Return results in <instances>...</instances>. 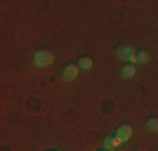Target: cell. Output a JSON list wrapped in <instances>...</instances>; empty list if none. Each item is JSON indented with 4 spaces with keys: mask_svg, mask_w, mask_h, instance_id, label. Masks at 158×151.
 I'll return each mask as SVG.
<instances>
[{
    "mask_svg": "<svg viewBox=\"0 0 158 151\" xmlns=\"http://www.w3.org/2000/svg\"><path fill=\"white\" fill-rule=\"evenodd\" d=\"M79 71H81V69L77 67V64H67V66H64L62 74H61L62 81H66V82H73L74 79L77 77Z\"/></svg>",
    "mask_w": 158,
    "mask_h": 151,
    "instance_id": "cell-3",
    "label": "cell"
},
{
    "mask_svg": "<svg viewBox=\"0 0 158 151\" xmlns=\"http://www.w3.org/2000/svg\"><path fill=\"white\" fill-rule=\"evenodd\" d=\"M121 146H123V143L119 141L118 136H108V138H104V149L113 151V149L121 148Z\"/></svg>",
    "mask_w": 158,
    "mask_h": 151,
    "instance_id": "cell-5",
    "label": "cell"
},
{
    "mask_svg": "<svg viewBox=\"0 0 158 151\" xmlns=\"http://www.w3.org/2000/svg\"><path fill=\"white\" fill-rule=\"evenodd\" d=\"M103 151H108V149H103Z\"/></svg>",
    "mask_w": 158,
    "mask_h": 151,
    "instance_id": "cell-10",
    "label": "cell"
},
{
    "mask_svg": "<svg viewBox=\"0 0 158 151\" xmlns=\"http://www.w3.org/2000/svg\"><path fill=\"white\" fill-rule=\"evenodd\" d=\"M57 151H61V149H57Z\"/></svg>",
    "mask_w": 158,
    "mask_h": 151,
    "instance_id": "cell-11",
    "label": "cell"
},
{
    "mask_svg": "<svg viewBox=\"0 0 158 151\" xmlns=\"http://www.w3.org/2000/svg\"><path fill=\"white\" fill-rule=\"evenodd\" d=\"M136 76V67L133 64H126L121 67V77L123 79H133Z\"/></svg>",
    "mask_w": 158,
    "mask_h": 151,
    "instance_id": "cell-6",
    "label": "cell"
},
{
    "mask_svg": "<svg viewBox=\"0 0 158 151\" xmlns=\"http://www.w3.org/2000/svg\"><path fill=\"white\" fill-rule=\"evenodd\" d=\"M93 66H94V62H93V59L89 57V55H82V57L77 60V67L81 71H89V69H93Z\"/></svg>",
    "mask_w": 158,
    "mask_h": 151,
    "instance_id": "cell-7",
    "label": "cell"
},
{
    "mask_svg": "<svg viewBox=\"0 0 158 151\" xmlns=\"http://www.w3.org/2000/svg\"><path fill=\"white\" fill-rule=\"evenodd\" d=\"M136 57H138V62H140V64H148L150 60H152V54L146 52V51H140L136 54Z\"/></svg>",
    "mask_w": 158,
    "mask_h": 151,
    "instance_id": "cell-8",
    "label": "cell"
},
{
    "mask_svg": "<svg viewBox=\"0 0 158 151\" xmlns=\"http://www.w3.org/2000/svg\"><path fill=\"white\" fill-rule=\"evenodd\" d=\"M114 54H116V57H118V59H121V60H128V62H130V59L133 57V55H136V51H135L133 45L123 44V45H119V47L114 51Z\"/></svg>",
    "mask_w": 158,
    "mask_h": 151,
    "instance_id": "cell-2",
    "label": "cell"
},
{
    "mask_svg": "<svg viewBox=\"0 0 158 151\" xmlns=\"http://www.w3.org/2000/svg\"><path fill=\"white\" fill-rule=\"evenodd\" d=\"M32 60H34V66L35 67H47L56 60V55H54V52L49 51V49H40V51L34 52Z\"/></svg>",
    "mask_w": 158,
    "mask_h": 151,
    "instance_id": "cell-1",
    "label": "cell"
},
{
    "mask_svg": "<svg viewBox=\"0 0 158 151\" xmlns=\"http://www.w3.org/2000/svg\"><path fill=\"white\" fill-rule=\"evenodd\" d=\"M146 128L153 133H158V118H150L146 121Z\"/></svg>",
    "mask_w": 158,
    "mask_h": 151,
    "instance_id": "cell-9",
    "label": "cell"
},
{
    "mask_svg": "<svg viewBox=\"0 0 158 151\" xmlns=\"http://www.w3.org/2000/svg\"><path fill=\"white\" fill-rule=\"evenodd\" d=\"M116 136L119 138V141L125 145L126 141H130V138L133 136V128H131V124H128V123H125V124H121V126L116 129Z\"/></svg>",
    "mask_w": 158,
    "mask_h": 151,
    "instance_id": "cell-4",
    "label": "cell"
}]
</instances>
